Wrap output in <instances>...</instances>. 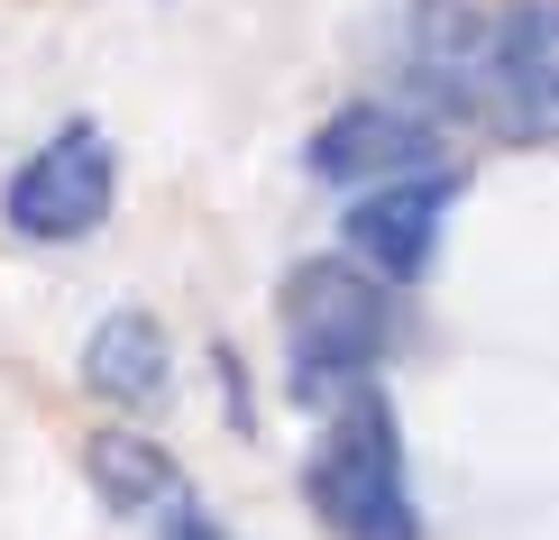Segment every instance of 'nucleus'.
Listing matches in <instances>:
<instances>
[{
  "instance_id": "obj_1",
  "label": "nucleus",
  "mask_w": 559,
  "mask_h": 540,
  "mask_svg": "<svg viewBox=\"0 0 559 540\" xmlns=\"http://www.w3.org/2000/svg\"><path fill=\"white\" fill-rule=\"evenodd\" d=\"M275 321H285V394L302 412H331L340 394L377 385L385 348L404 331L394 285H377L358 256H302L275 293Z\"/></svg>"
},
{
  "instance_id": "obj_2",
  "label": "nucleus",
  "mask_w": 559,
  "mask_h": 540,
  "mask_svg": "<svg viewBox=\"0 0 559 540\" xmlns=\"http://www.w3.org/2000/svg\"><path fill=\"white\" fill-rule=\"evenodd\" d=\"M302 504L321 513L331 540H423V504H413L404 467V421L377 385L340 394L331 431H321L312 467H302Z\"/></svg>"
},
{
  "instance_id": "obj_3",
  "label": "nucleus",
  "mask_w": 559,
  "mask_h": 540,
  "mask_svg": "<svg viewBox=\"0 0 559 540\" xmlns=\"http://www.w3.org/2000/svg\"><path fill=\"white\" fill-rule=\"evenodd\" d=\"M110 202H120V156H110V129H102V120H74V129H56L28 166L10 175L0 220H10L28 248H83L92 229L110 220Z\"/></svg>"
},
{
  "instance_id": "obj_4",
  "label": "nucleus",
  "mask_w": 559,
  "mask_h": 540,
  "mask_svg": "<svg viewBox=\"0 0 559 540\" xmlns=\"http://www.w3.org/2000/svg\"><path fill=\"white\" fill-rule=\"evenodd\" d=\"M83 477H92V495L120 513V523H138L147 540H239L212 504L193 495V477H183L156 440H138V431H92L83 440Z\"/></svg>"
},
{
  "instance_id": "obj_5",
  "label": "nucleus",
  "mask_w": 559,
  "mask_h": 540,
  "mask_svg": "<svg viewBox=\"0 0 559 540\" xmlns=\"http://www.w3.org/2000/svg\"><path fill=\"white\" fill-rule=\"evenodd\" d=\"M459 202V166L431 175H394V183H358L348 202V256H358L377 285H423L431 256H440V211Z\"/></svg>"
},
{
  "instance_id": "obj_6",
  "label": "nucleus",
  "mask_w": 559,
  "mask_h": 540,
  "mask_svg": "<svg viewBox=\"0 0 559 540\" xmlns=\"http://www.w3.org/2000/svg\"><path fill=\"white\" fill-rule=\"evenodd\" d=\"M302 166L321 183H348V193H358V183H394V175H431L440 166V129L423 110H404V101H348L340 120L312 129Z\"/></svg>"
},
{
  "instance_id": "obj_7",
  "label": "nucleus",
  "mask_w": 559,
  "mask_h": 540,
  "mask_svg": "<svg viewBox=\"0 0 559 540\" xmlns=\"http://www.w3.org/2000/svg\"><path fill=\"white\" fill-rule=\"evenodd\" d=\"M486 110L514 129H559V0H514L486 28Z\"/></svg>"
},
{
  "instance_id": "obj_8",
  "label": "nucleus",
  "mask_w": 559,
  "mask_h": 540,
  "mask_svg": "<svg viewBox=\"0 0 559 540\" xmlns=\"http://www.w3.org/2000/svg\"><path fill=\"white\" fill-rule=\"evenodd\" d=\"M83 385L102 394V404H120V412H156L175 394V339H166V321L156 312H110L102 331L83 339Z\"/></svg>"
}]
</instances>
